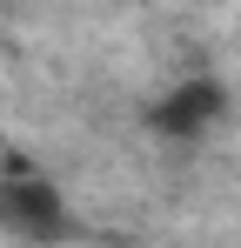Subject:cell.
<instances>
[{
	"label": "cell",
	"instance_id": "1",
	"mask_svg": "<svg viewBox=\"0 0 241 248\" xmlns=\"http://www.w3.org/2000/svg\"><path fill=\"white\" fill-rule=\"evenodd\" d=\"M0 235L20 248H60L74 235V208L60 195V181L27 161H7L0 168Z\"/></svg>",
	"mask_w": 241,
	"mask_h": 248
},
{
	"label": "cell",
	"instance_id": "2",
	"mask_svg": "<svg viewBox=\"0 0 241 248\" xmlns=\"http://www.w3.org/2000/svg\"><path fill=\"white\" fill-rule=\"evenodd\" d=\"M228 108H235V94H228L221 74H181L148 101V127L167 134V141H201L228 121Z\"/></svg>",
	"mask_w": 241,
	"mask_h": 248
}]
</instances>
